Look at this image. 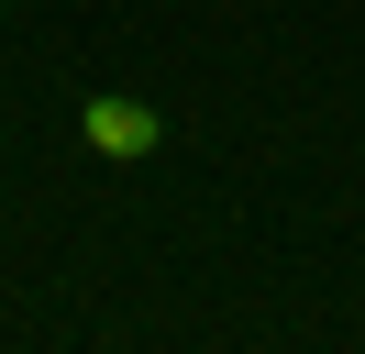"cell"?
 Here are the masks:
<instances>
[{
  "label": "cell",
  "instance_id": "1",
  "mask_svg": "<svg viewBox=\"0 0 365 354\" xmlns=\"http://www.w3.org/2000/svg\"><path fill=\"white\" fill-rule=\"evenodd\" d=\"M166 100H144V88H78V144L100 155V166H155L166 155Z\"/></svg>",
  "mask_w": 365,
  "mask_h": 354
}]
</instances>
